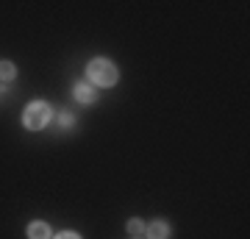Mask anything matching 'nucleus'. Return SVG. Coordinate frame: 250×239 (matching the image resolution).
Instances as JSON below:
<instances>
[{"label":"nucleus","instance_id":"nucleus-1","mask_svg":"<svg viewBox=\"0 0 250 239\" xmlns=\"http://www.w3.org/2000/svg\"><path fill=\"white\" fill-rule=\"evenodd\" d=\"M86 75H89V81L95 84V87H100V89L114 87L117 81H120V70H117V64L111 62V59H103V56L92 59L89 67H86Z\"/></svg>","mask_w":250,"mask_h":239},{"label":"nucleus","instance_id":"nucleus-2","mask_svg":"<svg viewBox=\"0 0 250 239\" xmlns=\"http://www.w3.org/2000/svg\"><path fill=\"white\" fill-rule=\"evenodd\" d=\"M50 120H53V109L45 100H31L22 111V125L28 131H42V128H47Z\"/></svg>","mask_w":250,"mask_h":239},{"label":"nucleus","instance_id":"nucleus-3","mask_svg":"<svg viewBox=\"0 0 250 239\" xmlns=\"http://www.w3.org/2000/svg\"><path fill=\"white\" fill-rule=\"evenodd\" d=\"M145 237L147 239H170V225L164 220H156L150 225H145Z\"/></svg>","mask_w":250,"mask_h":239},{"label":"nucleus","instance_id":"nucleus-4","mask_svg":"<svg viewBox=\"0 0 250 239\" xmlns=\"http://www.w3.org/2000/svg\"><path fill=\"white\" fill-rule=\"evenodd\" d=\"M28 239H53V234H50V225L42 220H34V222H28Z\"/></svg>","mask_w":250,"mask_h":239},{"label":"nucleus","instance_id":"nucleus-5","mask_svg":"<svg viewBox=\"0 0 250 239\" xmlns=\"http://www.w3.org/2000/svg\"><path fill=\"white\" fill-rule=\"evenodd\" d=\"M72 95H75V100L83 103V106L95 103V89H92L89 84H75V87H72Z\"/></svg>","mask_w":250,"mask_h":239},{"label":"nucleus","instance_id":"nucleus-6","mask_svg":"<svg viewBox=\"0 0 250 239\" xmlns=\"http://www.w3.org/2000/svg\"><path fill=\"white\" fill-rule=\"evenodd\" d=\"M14 78H17V67L3 59V62H0V81H14Z\"/></svg>","mask_w":250,"mask_h":239},{"label":"nucleus","instance_id":"nucleus-7","mask_svg":"<svg viewBox=\"0 0 250 239\" xmlns=\"http://www.w3.org/2000/svg\"><path fill=\"white\" fill-rule=\"evenodd\" d=\"M125 228H128V234H131V237H139V234H145V222L139 220V217H134V220H128V225H125Z\"/></svg>","mask_w":250,"mask_h":239},{"label":"nucleus","instance_id":"nucleus-8","mask_svg":"<svg viewBox=\"0 0 250 239\" xmlns=\"http://www.w3.org/2000/svg\"><path fill=\"white\" fill-rule=\"evenodd\" d=\"M53 239H81V237L75 234V231H62V234H56Z\"/></svg>","mask_w":250,"mask_h":239},{"label":"nucleus","instance_id":"nucleus-9","mask_svg":"<svg viewBox=\"0 0 250 239\" xmlns=\"http://www.w3.org/2000/svg\"><path fill=\"white\" fill-rule=\"evenodd\" d=\"M131 239H139V237H131Z\"/></svg>","mask_w":250,"mask_h":239}]
</instances>
